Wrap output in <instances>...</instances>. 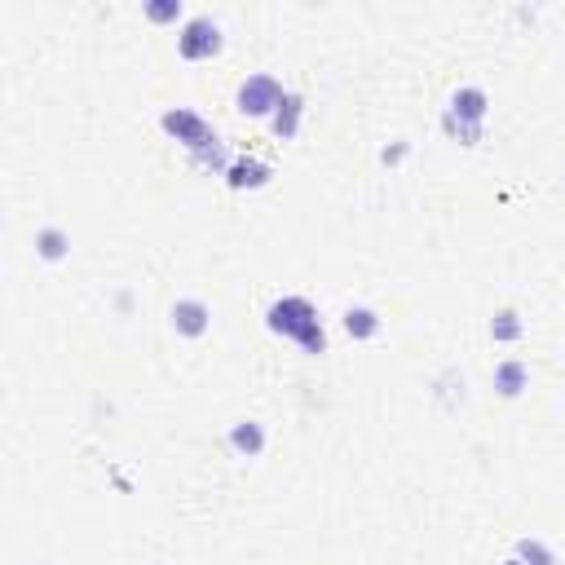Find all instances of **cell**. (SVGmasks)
Instances as JSON below:
<instances>
[{"mask_svg": "<svg viewBox=\"0 0 565 565\" xmlns=\"http://www.w3.org/2000/svg\"><path fill=\"white\" fill-rule=\"evenodd\" d=\"M265 327L283 340H296L305 354H327V327H323V314L309 296H279L270 309H265Z\"/></svg>", "mask_w": 565, "mask_h": 565, "instance_id": "6da1fadb", "label": "cell"}, {"mask_svg": "<svg viewBox=\"0 0 565 565\" xmlns=\"http://www.w3.org/2000/svg\"><path fill=\"white\" fill-rule=\"evenodd\" d=\"M173 332L186 336V340H199L212 332V309L208 301H199V296H181L173 301Z\"/></svg>", "mask_w": 565, "mask_h": 565, "instance_id": "8992f818", "label": "cell"}, {"mask_svg": "<svg viewBox=\"0 0 565 565\" xmlns=\"http://www.w3.org/2000/svg\"><path fill=\"white\" fill-rule=\"evenodd\" d=\"M226 446L239 460H257V455L265 451V424L257 420H239V424H230V433H226Z\"/></svg>", "mask_w": 565, "mask_h": 565, "instance_id": "9c48e42d", "label": "cell"}, {"mask_svg": "<svg viewBox=\"0 0 565 565\" xmlns=\"http://www.w3.org/2000/svg\"><path fill=\"white\" fill-rule=\"evenodd\" d=\"M530 389V367L521 358H504V362H495V393L499 398H521V393Z\"/></svg>", "mask_w": 565, "mask_h": 565, "instance_id": "30bf717a", "label": "cell"}, {"mask_svg": "<svg viewBox=\"0 0 565 565\" xmlns=\"http://www.w3.org/2000/svg\"><path fill=\"white\" fill-rule=\"evenodd\" d=\"M36 252H40V261H62L71 252V234L62 230V226H45V230H36Z\"/></svg>", "mask_w": 565, "mask_h": 565, "instance_id": "7c38bea8", "label": "cell"}, {"mask_svg": "<svg viewBox=\"0 0 565 565\" xmlns=\"http://www.w3.org/2000/svg\"><path fill=\"white\" fill-rule=\"evenodd\" d=\"M270 177H274V168L265 164V159H257V155H234V164H230V173H226V186L230 190H261V186H270Z\"/></svg>", "mask_w": 565, "mask_h": 565, "instance_id": "52a82bcc", "label": "cell"}, {"mask_svg": "<svg viewBox=\"0 0 565 565\" xmlns=\"http://www.w3.org/2000/svg\"><path fill=\"white\" fill-rule=\"evenodd\" d=\"M521 336H526V323H521L517 309H499V314L490 318V340H495V345H517Z\"/></svg>", "mask_w": 565, "mask_h": 565, "instance_id": "4fadbf2b", "label": "cell"}, {"mask_svg": "<svg viewBox=\"0 0 565 565\" xmlns=\"http://www.w3.org/2000/svg\"><path fill=\"white\" fill-rule=\"evenodd\" d=\"M301 120H305V98L296 89H287L283 102H279V111L270 115V133L279 137V142H292V137L301 133Z\"/></svg>", "mask_w": 565, "mask_h": 565, "instance_id": "ba28073f", "label": "cell"}, {"mask_svg": "<svg viewBox=\"0 0 565 565\" xmlns=\"http://www.w3.org/2000/svg\"><path fill=\"white\" fill-rule=\"evenodd\" d=\"M159 129L173 137V142L186 146V155L199 151V146H208L212 137H217V129H212L199 111H190V106H168V111L159 115Z\"/></svg>", "mask_w": 565, "mask_h": 565, "instance_id": "5b68a950", "label": "cell"}, {"mask_svg": "<svg viewBox=\"0 0 565 565\" xmlns=\"http://www.w3.org/2000/svg\"><path fill=\"white\" fill-rule=\"evenodd\" d=\"M283 80L279 76H270V71H257V76H248L234 89V111L239 115H248V120H270L274 111H279V102H283Z\"/></svg>", "mask_w": 565, "mask_h": 565, "instance_id": "3957f363", "label": "cell"}, {"mask_svg": "<svg viewBox=\"0 0 565 565\" xmlns=\"http://www.w3.org/2000/svg\"><path fill=\"white\" fill-rule=\"evenodd\" d=\"M411 155V146L407 142H398V146H385V151H380V159H385V164H402V159Z\"/></svg>", "mask_w": 565, "mask_h": 565, "instance_id": "2e32d148", "label": "cell"}, {"mask_svg": "<svg viewBox=\"0 0 565 565\" xmlns=\"http://www.w3.org/2000/svg\"><path fill=\"white\" fill-rule=\"evenodd\" d=\"M517 561H526V565H557V552H552L543 539H521L517 543Z\"/></svg>", "mask_w": 565, "mask_h": 565, "instance_id": "5bb4252c", "label": "cell"}, {"mask_svg": "<svg viewBox=\"0 0 565 565\" xmlns=\"http://www.w3.org/2000/svg\"><path fill=\"white\" fill-rule=\"evenodd\" d=\"M146 18L159 23V27L177 23V18H181V0H151V5H146Z\"/></svg>", "mask_w": 565, "mask_h": 565, "instance_id": "9a60e30c", "label": "cell"}, {"mask_svg": "<svg viewBox=\"0 0 565 565\" xmlns=\"http://www.w3.org/2000/svg\"><path fill=\"white\" fill-rule=\"evenodd\" d=\"M486 115H490L486 89H477V84H464V89H455L451 102H446V111H442V133L451 137V142H460V146H477V142L486 137Z\"/></svg>", "mask_w": 565, "mask_h": 565, "instance_id": "7a4b0ae2", "label": "cell"}, {"mask_svg": "<svg viewBox=\"0 0 565 565\" xmlns=\"http://www.w3.org/2000/svg\"><path fill=\"white\" fill-rule=\"evenodd\" d=\"M340 323H345L349 340H376V336H380V327H385V323H380V314H376L371 305H349Z\"/></svg>", "mask_w": 565, "mask_h": 565, "instance_id": "8fae6325", "label": "cell"}, {"mask_svg": "<svg viewBox=\"0 0 565 565\" xmlns=\"http://www.w3.org/2000/svg\"><path fill=\"white\" fill-rule=\"evenodd\" d=\"M499 565H526V561H517V557H513V561H499Z\"/></svg>", "mask_w": 565, "mask_h": 565, "instance_id": "e0dca14e", "label": "cell"}, {"mask_svg": "<svg viewBox=\"0 0 565 565\" xmlns=\"http://www.w3.org/2000/svg\"><path fill=\"white\" fill-rule=\"evenodd\" d=\"M221 45H226V40H221V23L208 14L190 18V23L177 31V53L186 62H212L221 53Z\"/></svg>", "mask_w": 565, "mask_h": 565, "instance_id": "277c9868", "label": "cell"}]
</instances>
